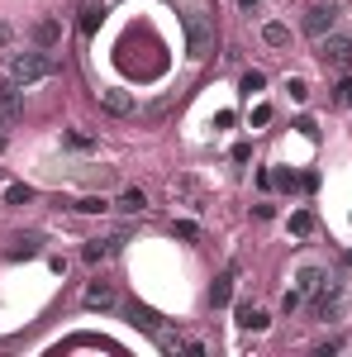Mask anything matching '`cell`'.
<instances>
[{"instance_id": "obj_16", "label": "cell", "mask_w": 352, "mask_h": 357, "mask_svg": "<svg viewBox=\"0 0 352 357\" xmlns=\"http://www.w3.org/2000/svg\"><path fill=\"white\" fill-rule=\"evenodd\" d=\"M33 252H38V234H24L20 248H10V257H33Z\"/></svg>"}, {"instance_id": "obj_7", "label": "cell", "mask_w": 352, "mask_h": 357, "mask_svg": "<svg viewBox=\"0 0 352 357\" xmlns=\"http://www.w3.org/2000/svg\"><path fill=\"white\" fill-rule=\"evenodd\" d=\"M129 324H138L143 333H153V338L162 333V319H158L153 310H143V305H129Z\"/></svg>"}, {"instance_id": "obj_27", "label": "cell", "mask_w": 352, "mask_h": 357, "mask_svg": "<svg viewBox=\"0 0 352 357\" xmlns=\"http://www.w3.org/2000/svg\"><path fill=\"white\" fill-rule=\"evenodd\" d=\"M0 43H10V24H0Z\"/></svg>"}, {"instance_id": "obj_23", "label": "cell", "mask_w": 352, "mask_h": 357, "mask_svg": "<svg viewBox=\"0 0 352 357\" xmlns=\"http://www.w3.org/2000/svg\"><path fill=\"white\" fill-rule=\"evenodd\" d=\"M286 91H291V100H305V96H309V86L300 82V77H291V82H286Z\"/></svg>"}, {"instance_id": "obj_25", "label": "cell", "mask_w": 352, "mask_h": 357, "mask_svg": "<svg viewBox=\"0 0 352 357\" xmlns=\"http://www.w3.org/2000/svg\"><path fill=\"white\" fill-rule=\"evenodd\" d=\"M215 124H219V129H234V124H238V114H234V110H219Z\"/></svg>"}, {"instance_id": "obj_28", "label": "cell", "mask_w": 352, "mask_h": 357, "mask_svg": "<svg viewBox=\"0 0 352 357\" xmlns=\"http://www.w3.org/2000/svg\"><path fill=\"white\" fill-rule=\"evenodd\" d=\"M238 5H243V10H252V5H257V0H238Z\"/></svg>"}, {"instance_id": "obj_15", "label": "cell", "mask_w": 352, "mask_h": 357, "mask_svg": "<svg viewBox=\"0 0 352 357\" xmlns=\"http://www.w3.org/2000/svg\"><path fill=\"white\" fill-rule=\"evenodd\" d=\"M319 281H324V272H319V267H300V276H296L300 291H319Z\"/></svg>"}, {"instance_id": "obj_4", "label": "cell", "mask_w": 352, "mask_h": 357, "mask_svg": "<svg viewBox=\"0 0 352 357\" xmlns=\"http://www.w3.org/2000/svg\"><path fill=\"white\" fill-rule=\"evenodd\" d=\"M24 100H20V82H0V119H20Z\"/></svg>"}, {"instance_id": "obj_24", "label": "cell", "mask_w": 352, "mask_h": 357, "mask_svg": "<svg viewBox=\"0 0 352 357\" xmlns=\"http://www.w3.org/2000/svg\"><path fill=\"white\" fill-rule=\"evenodd\" d=\"M262 124H271V105H257L252 110V129H262Z\"/></svg>"}, {"instance_id": "obj_5", "label": "cell", "mask_w": 352, "mask_h": 357, "mask_svg": "<svg viewBox=\"0 0 352 357\" xmlns=\"http://www.w3.org/2000/svg\"><path fill=\"white\" fill-rule=\"evenodd\" d=\"M100 105H105L109 114H134V96L119 91V86H105V91H100Z\"/></svg>"}, {"instance_id": "obj_30", "label": "cell", "mask_w": 352, "mask_h": 357, "mask_svg": "<svg viewBox=\"0 0 352 357\" xmlns=\"http://www.w3.org/2000/svg\"><path fill=\"white\" fill-rule=\"evenodd\" d=\"M109 5H119V0H109Z\"/></svg>"}, {"instance_id": "obj_29", "label": "cell", "mask_w": 352, "mask_h": 357, "mask_svg": "<svg viewBox=\"0 0 352 357\" xmlns=\"http://www.w3.org/2000/svg\"><path fill=\"white\" fill-rule=\"evenodd\" d=\"M0 148H5V138H0Z\"/></svg>"}, {"instance_id": "obj_20", "label": "cell", "mask_w": 352, "mask_h": 357, "mask_svg": "<svg viewBox=\"0 0 352 357\" xmlns=\"http://www.w3.org/2000/svg\"><path fill=\"white\" fill-rule=\"evenodd\" d=\"M77 210H82V215H100V210H109V205L100 200V195H86V200H77Z\"/></svg>"}, {"instance_id": "obj_11", "label": "cell", "mask_w": 352, "mask_h": 357, "mask_svg": "<svg viewBox=\"0 0 352 357\" xmlns=\"http://www.w3.org/2000/svg\"><path fill=\"white\" fill-rule=\"evenodd\" d=\"M119 210H124V215H138V210H148V195L138 191V186H129V191L119 195Z\"/></svg>"}, {"instance_id": "obj_22", "label": "cell", "mask_w": 352, "mask_h": 357, "mask_svg": "<svg viewBox=\"0 0 352 357\" xmlns=\"http://www.w3.org/2000/svg\"><path fill=\"white\" fill-rule=\"evenodd\" d=\"M271 186H281V191H296V176H291V172H271Z\"/></svg>"}, {"instance_id": "obj_13", "label": "cell", "mask_w": 352, "mask_h": 357, "mask_svg": "<svg viewBox=\"0 0 352 357\" xmlns=\"http://www.w3.org/2000/svg\"><path fill=\"white\" fill-rule=\"evenodd\" d=\"M57 33H62V24H57V20H38V29H33V38H38L43 48H53Z\"/></svg>"}, {"instance_id": "obj_9", "label": "cell", "mask_w": 352, "mask_h": 357, "mask_svg": "<svg viewBox=\"0 0 352 357\" xmlns=\"http://www.w3.org/2000/svg\"><path fill=\"white\" fill-rule=\"evenodd\" d=\"M105 10H109V0H91V5L82 10V29H86V33H95V29H100Z\"/></svg>"}, {"instance_id": "obj_26", "label": "cell", "mask_w": 352, "mask_h": 357, "mask_svg": "<svg viewBox=\"0 0 352 357\" xmlns=\"http://www.w3.org/2000/svg\"><path fill=\"white\" fill-rule=\"evenodd\" d=\"M338 100H343V105H352V77L343 86H338Z\"/></svg>"}, {"instance_id": "obj_19", "label": "cell", "mask_w": 352, "mask_h": 357, "mask_svg": "<svg viewBox=\"0 0 352 357\" xmlns=\"http://www.w3.org/2000/svg\"><path fill=\"white\" fill-rule=\"evenodd\" d=\"M262 86H267V77H262L257 67H252V72H243V96H252V91H262Z\"/></svg>"}, {"instance_id": "obj_17", "label": "cell", "mask_w": 352, "mask_h": 357, "mask_svg": "<svg viewBox=\"0 0 352 357\" xmlns=\"http://www.w3.org/2000/svg\"><path fill=\"white\" fill-rule=\"evenodd\" d=\"M171 234H176V238H186V243H195V238H200V229H195L190 220H176V224H171Z\"/></svg>"}, {"instance_id": "obj_21", "label": "cell", "mask_w": 352, "mask_h": 357, "mask_svg": "<svg viewBox=\"0 0 352 357\" xmlns=\"http://www.w3.org/2000/svg\"><path fill=\"white\" fill-rule=\"evenodd\" d=\"M5 200H10V205H29V200H33V191H29V186H10V191H5Z\"/></svg>"}, {"instance_id": "obj_14", "label": "cell", "mask_w": 352, "mask_h": 357, "mask_svg": "<svg viewBox=\"0 0 352 357\" xmlns=\"http://www.w3.org/2000/svg\"><path fill=\"white\" fill-rule=\"evenodd\" d=\"M262 43H271V48H286V43H291V29H286V24H267V29H262Z\"/></svg>"}, {"instance_id": "obj_12", "label": "cell", "mask_w": 352, "mask_h": 357, "mask_svg": "<svg viewBox=\"0 0 352 357\" xmlns=\"http://www.w3.org/2000/svg\"><path fill=\"white\" fill-rule=\"evenodd\" d=\"M238 324H243V329H267V314H262V310H252V305H238Z\"/></svg>"}, {"instance_id": "obj_2", "label": "cell", "mask_w": 352, "mask_h": 357, "mask_svg": "<svg viewBox=\"0 0 352 357\" xmlns=\"http://www.w3.org/2000/svg\"><path fill=\"white\" fill-rule=\"evenodd\" d=\"M210 48H215V24H210V15H205V10H190L186 15V53L210 57Z\"/></svg>"}, {"instance_id": "obj_8", "label": "cell", "mask_w": 352, "mask_h": 357, "mask_svg": "<svg viewBox=\"0 0 352 357\" xmlns=\"http://www.w3.org/2000/svg\"><path fill=\"white\" fill-rule=\"evenodd\" d=\"M229 301H234V267H229V272H224L215 286H210V305H215V310H224Z\"/></svg>"}, {"instance_id": "obj_3", "label": "cell", "mask_w": 352, "mask_h": 357, "mask_svg": "<svg viewBox=\"0 0 352 357\" xmlns=\"http://www.w3.org/2000/svg\"><path fill=\"white\" fill-rule=\"evenodd\" d=\"M333 24H338V5H333V0H328V5H314V10L305 15V33H309V38H324Z\"/></svg>"}, {"instance_id": "obj_18", "label": "cell", "mask_w": 352, "mask_h": 357, "mask_svg": "<svg viewBox=\"0 0 352 357\" xmlns=\"http://www.w3.org/2000/svg\"><path fill=\"white\" fill-rule=\"evenodd\" d=\"M309 229H314V215H309V210H300L296 220H291V234H300V238H305Z\"/></svg>"}, {"instance_id": "obj_6", "label": "cell", "mask_w": 352, "mask_h": 357, "mask_svg": "<svg viewBox=\"0 0 352 357\" xmlns=\"http://www.w3.org/2000/svg\"><path fill=\"white\" fill-rule=\"evenodd\" d=\"M86 310H114V286L109 281H91L86 286Z\"/></svg>"}, {"instance_id": "obj_10", "label": "cell", "mask_w": 352, "mask_h": 357, "mask_svg": "<svg viewBox=\"0 0 352 357\" xmlns=\"http://www.w3.org/2000/svg\"><path fill=\"white\" fill-rule=\"evenodd\" d=\"M324 57L328 62H352V38H324Z\"/></svg>"}, {"instance_id": "obj_1", "label": "cell", "mask_w": 352, "mask_h": 357, "mask_svg": "<svg viewBox=\"0 0 352 357\" xmlns=\"http://www.w3.org/2000/svg\"><path fill=\"white\" fill-rule=\"evenodd\" d=\"M53 72H57L53 53H15L10 57V82H20V86L43 82V77H53Z\"/></svg>"}]
</instances>
